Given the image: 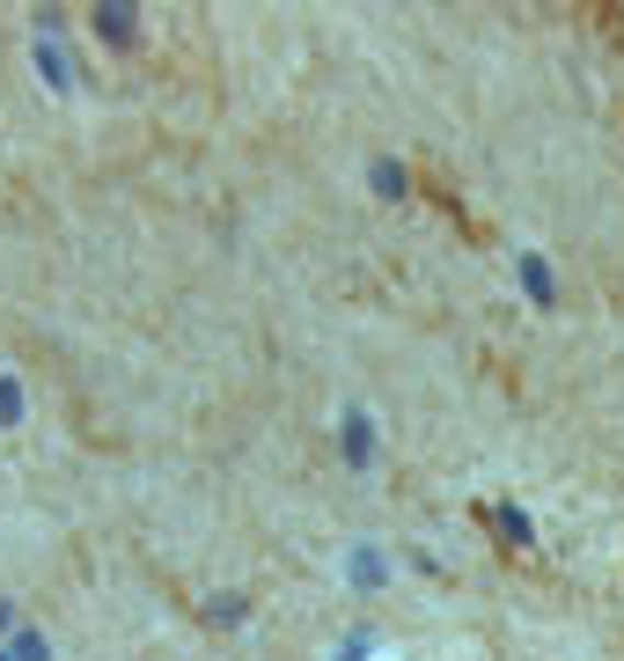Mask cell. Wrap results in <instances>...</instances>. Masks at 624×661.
I'll return each instance as SVG.
<instances>
[{
	"label": "cell",
	"instance_id": "1",
	"mask_svg": "<svg viewBox=\"0 0 624 661\" xmlns=\"http://www.w3.org/2000/svg\"><path fill=\"white\" fill-rule=\"evenodd\" d=\"M514 280L529 287V301H536V309H552V301H558V287H552V265H544L536 250H522V258H514Z\"/></svg>",
	"mask_w": 624,
	"mask_h": 661
},
{
	"label": "cell",
	"instance_id": "2",
	"mask_svg": "<svg viewBox=\"0 0 624 661\" xmlns=\"http://www.w3.org/2000/svg\"><path fill=\"white\" fill-rule=\"evenodd\" d=\"M338 441H345V464H353V470H361V464H375V419H367V412H345Z\"/></svg>",
	"mask_w": 624,
	"mask_h": 661
},
{
	"label": "cell",
	"instance_id": "3",
	"mask_svg": "<svg viewBox=\"0 0 624 661\" xmlns=\"http://www.w3.org/2000/svg\"><path fill=\"white\" fill-rule=\"evenodd\" d=\"M37 73H45L52 89H73V67H67V52H59L52 30H37Z\"/></svg>",
	"mask_w": 624,
	"mask_h": 661
},
{
	"label": "cell",
	"instance_id": "4",
	"mask_svg": "<svg viewBox=\"0 0 624 661\" xmlns=\"http://www.w3.org/2000/svg\"><path fill=\"white\" fill-rule=\"evenodd\" d=\"M97 30H103V37H111V45H133V37H140V30H133V8H125V0H111V8H97Z\"/></svg>",
	"mask_w": 624,
	"mask_h": 661
},
{
	"label": "cell",
	"instance_id": "5",
	"mask_svg": "<svg viewBox=\"0 0 624 661\" xmlns=\"http://www.w3.org/2000/svg\"><path fill=\"white\" fill-rule=\"evenodd\" d=\"M345 573H353V588H383L389 559H383V551H375V544H361V551H353V566H345Z\"/></svg>",
	"mask_w": 624,
	"mask_h": 661
},
{
	"label": "cell",
	"instance_id": "6",
	"mask_svg": "<svg viewBox=\"0 0 624 661\" xmlns=\"http://www.w3.org/2000/svg\"><path fill=\"white\" fill-rule=\"evenodd\" d=\"M8 661H52L45 632H30V625H15V632H8Z\"/></svg>",
	"mask_w": 624,
	"mask_h": 661
},
{
	"label": "cell",
	"instance_id": "7",
	"mask_svg": "<svg viewBox=\"0 0 624 661\" xmlns=\"http://www.w3.org/2000/svg\"><path fill=\"white\" fill-rule=\"evenodd\" d=\"M0 426H23V383L0 375Z\"/></svg>",
	"mask_w": 624,
	"mask_h": 661
},
{
	"label": "cell",
	"instance_id": "8",
	"mask_svg": "<svg viewBox=\"0 0 624 661\" xmlns=\"http://www.w3.org/2000/svg\"><path fill=\"white\" fill-rule=\"evenodd\" d=\"M367 184H375V192H383V198H405V170H397L389 155H383V162H375V170H367Z\"/></svg>",
	"mask_w": 624,
	"mask_h": 661
},
{
	"label": "cell",
	"instance_id": "9",
	"mask_svg": "<svg viewBox=\"0 0 624 661\" xmlns=\"http://www.w3.org/2000/svg\"><path fill=\"white\" fill-rule=\"evenodd\" d=\"M367 647H375V632H353V639H345V647H338L331 661H367Z\"/></svg>",
	"mask_w": 624,
	"mask_h": 661
},
{
	"label": "cell",
	"instance_id": "10",
	"mask_svg": "<svg viewBox=\"0 0 624 661\" xmlns=\"http://www.w3.org/2000/svg\"><path fill=\"white\" fill-rule=\"evenodd\" d=\"M500 529H507V537H514V544H529V514H514V508H500Z\"/></svg>",
	"mask_w": 624,
	"mask_h": 661
},
{
	"label": "cell",
	"instance_id": "11",
	"mask_svg": "<svg viewBox=\"0 0 624 661\" xmlns=\"http://www.w3.org/2000/svg\"><path fill=\"white\" fill-rule=\"evenodd\" d=\"M0 632H15V611H8V603H0Z\"/></svg>",
	"mask_w": 624,
	"mask_h": 661
}]
</instances>
